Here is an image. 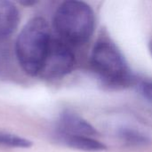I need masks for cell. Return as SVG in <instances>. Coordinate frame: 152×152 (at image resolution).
I'll use <instances>...</instances> for the list:
<instances>
[{
	"label": "cell",
	"mask_w": 152,
	"mask_h": 152,
	"mask_svg": "<svg viewBox=\"0 0 152 152\" xmlns=\"http://www.w3.org/2000/svg\"><path fill=\"white\" fill-rule=\"evenodd\" d=\"M150 52H151V54L152 56V42L151 43V45H150Z\"/></svg>",
	"instance_id": "obj_12"
},
{
	"label": "cell",
	"mask_w": 152,
	"mask_h": 152,
	"mask_svg": "<svg viewBox=\"0 0 152 152\" xmlns=\"http://www.w3.org/2000/svg\"><path fill=\"white\" fill-rule=\"evenodd\" d=\"M59 135H74V136H96L98 132L95 128L77 114L66 110L61 113L58 121Z\"/></svg>",
	"instance_id": "obj_5"
},
{
	"label": "cell",
	"mask_w": 152,
	"mask_h": 152,
	"mask_svg": "<svg viewBox=\"0 0 152 152\" xmlns=\"http://www.w3.org/2000/svg\"><path fill=\"white\" fill-rule=\"evenodd\" d=\"M21 4H25V5H30V4H36V2L35 1H32V2H21Z\"/></svg>",
	"instance_id": "obj_11"
},
{
	"label": "cell",
	"mask_w": 152,
	"mask_h": 152,
	"mask_svg": "<svg viewBox=\"0 0 152 152\" xmlns=\"http://www.w3.org/2000/svg\"><path fill=\"white\" fill-rule=\"evenodd\" d=\"M140 92L143 98L152 104V81H144L140 85Z\"/></svg>",
	"instance_id": "obj_10"
},
{
	"label": "cell",
	"mask_w": 152,
	"mask_h": 152,
	"mask_svg": "<svg viewBox=\"0 0 152 152\" xmlns=\"http://www.w3.org/2000/svg\"><path fill=\"white\" fill-rule=\"evenodd\" d=\"M32 142L15 134L0 132V145L10 148H29Z\"/></svg>",
	"instance_id": "obj_8"
},
{
	"label": "cell",
	"mask_w": 152,
	"mask_h": 152,
	"mask_svg": "<svg viewBox=\"0 0 152 152\" xmlns=\"http://www.w3.org/2000/svg\"><path fill=\"white\" fill-rule=\"evenodd\" d=\"M19 20L20 14L17 7L10 1L0 0V39L14 32Z\"/></svg>",
	"instance_id": "obj_6"
},
{
	"label": "cell",
	"mask_w": 152,
	"mask_h": 152,
	"mask_svg": "<svg viewBox=\"0 0 152 152\" xmlns=\"http://www.w3.org/2000/svg\"><path fill=\"white\" fill-rule=\"evenodd\" d=\"M119 136L123 141L130 145H145L149 142V138L143 134L132 129H122L119 133Z\"/></svg>",
	"instance_id": "obj_9"
},
{
	"label": "cell",
	"mask_w": 152,
	"mask_h": 152,
	"mask_svg": "<svg viewBox=\"0 0 152 152\" xmlns=\"http://www.w3.org/2000/svg\"><path fill=\"white\" fill-rule=\"evenodd\" d=\"M60 140L66 144L67 146L85 151H101L106 149V146L94 139L92 137H86V136H74V135H59Z\"/></svg>",
	"instance_id": "obj_7"
},
{
	"label": "cell",
	"mask_w": 152,
	"mask_h": 152,
	"mask_svg": "<svg viewBox=\"0 0 152 152\" xmlns=\"http://www.w3.org/2000/svg\"><path fill=\"white\" fill-rule=\"evenodd\" d=\"M95 26L93 9L85 2L69 0L63 2L53 18V27L60 39L70 45H81L92 37Z\"/></svg>",
	"instance_id": "obj_2"
},
{
	"label": "cell",
	"mask_w": 152,
	"mask_h": 152,
	"mask_svg": "<svg viewBox=\"0 0 152 152\" xmlns=\"http://www.w3.org/2000/svg\"><path fill=\"white\" fill-rule=\"evenodd\" d=\"M91 66L102 83L110 87L124 88L133 82V75L124 55L107 37H101L95 43Z\"/></svg>",
	"instance_id": "obj_3"
},
{
	"label": "cell",
	"mask_w": 152,
	"mask_h": 152,
	"mask_svg": "<svg viewBox=\"0 0 152 152\" xmlns=\"http://www.w3.org/2000/svg\"><path fill=\"white\" fill-rule=\"evenodd\" d=\"M49 28L41 17L31 19L16 40L15 51L22 69L29 76L40 75L51 44Z\"/></svg>",
	"instance_id": "obj_1"
},
{
	"label": "cell",
	"mask_w": 152,
	"mask_h": 152,
	"mask_svg": "<svg viewBox=\"0 0 152 152\" xmlns=\"http://www.w3.org/2000/svg\"><path fill=\"white\" fill-rule=\"evenodd\" d=\"M75 55L70 46L61 40L52 39L49 51L40 76L49 78H61L73 69Z\"/></svg>",
	"instance_id": "obj_4"
}]
</instances>
